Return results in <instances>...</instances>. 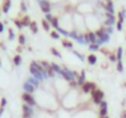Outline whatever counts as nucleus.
Masks as SVG:
<instances>
[{"label": "nucleus", "mask_w": 126, "mask_h": 118, "mask_svg": "<svg viewBox=\"0 0 126 118\" xmlns=\"http://www.w3.org/2000/svg\"><path fill=\"white\" fill-rule=\"evenodd\" d=\"M92 94V98H93V102L95 105H100V102L104 100V92L99 89H95L94 91L90 92Z\"/></svg>", "instance_id": "f257e3e1"}, {"label": "nucleus", "mask_w": 126, "mask_h": 118, "mask_svg": "<svg viewBox=\"0 0 126 118\" xmlns=\"http://www.w3.org/2000/svg\"><path fill=\"white\" fill-rule=\"evenodd\" d=\"M61 76L64 79V80H67L68 83H71V81H74L76 80V78H74V74H73V71L72 70H69L68 68H62V71H61Z\"/></svg>", "instance_id": "f03ea898"}, {"label": "nucleus", "mask_w": 126, "mask_h": 118, "mask_svg": "<svg viewBox=\"0 0 126 118\" xmlns=\"http://www.w3.org/2000/svg\"><path fill=\"white\" fill-rule=\"evenodd\" d=\"M32 116H33V107L27 103H24L22 105V117L32 118Z\"/></svg>", "instance_id": "7ed1b4c3"}, {"label": "nucleus", "mask_w": 126, "mask_h": 118, "mask_svg": "<svg viewBox=\"0 0 126 118\" xmlns=\"http://www.w3.org/2000/svg\"><path fill=\"white\" fill-rule=\"evenodd\" d=\"M95 89H96V84L95 83H90V81H85L84 85L82 86V90H83L84 94H89V92L94 91Z\"/></svg>", "instance_id": "20e7f679"}, {"label": "nucleus", "mask_w": 126, "mask_h": 118, "mask_svg": "<svg viewBox=\"0 0 126 118\" xmlns=\"http://www.w3.org/2000/svg\"><path fill=\"white\" fill-rule=\"evenodd\" d=\"M84 38H85V43H89V44L90 43H96V39H98L95 32H92V31L87 32L84 35Z\"/></svg>", "instance_id": "39448f33"}, {"label": "nucleus", "mask_w": 126, "mask_h": 118, "mask_svg": "<svg viewBox=\"0 0 126 118\" xmlns=\"http://www.w3.org/2000/svg\"><path fill=\"white\" fill-rule=\"evenodd\" d=\"M22 100L25 101V103H27V105H30V106H36V101H35V98H33V96H31V94H26V92H24L22 95Z\"/></svg>", "instance_id": "423d86ee"}, {"label": "nucleus", "mask_w": 126, "mask_h": 118, "mask_svg": "<svg viewBox=\"0 0 126 118\" xmlns=\"http://www.w3.org/2000/svg\"><path fill=\"white\" fill-rule=\"evenodd\" d=\"M40 8H41V11H43L45 14H49L51 12V4L47 0H42L40 1Z\"/></svg>", "instance_id": "0eeeda50"}, {"label": "nucleus", "mask_w": 126, "mask_h": 118, "mask_svg": "<svg viewBox=\"0 0 126 118\" xmlns=\"http://www.w3.org/2000/svg\"><path fill=\"white\" fill-rule=\"evenodd\" d=\"M22 89H24V91H25L26 94H32V92L35 91V89H36V87H35L33 85H31L30 83H27V81H26V83L22 85Z\"/></svg>", "instance_id": "6e6552de"}, {"label": "nucleus", "mask_w": 126, "mask_h": 118, "mask_svg": "<svg viewBox=\"0 0 126 118\" xmlns=\"http://www.w3.org/2000/svg\"><path fill=\"white\" fill-rule=\"evenodd\" d=\"M77 83H78V86H80V87L84 85V83H85V70H82L79 78L77 79Z\"/></svg>", "instance_id": "1a4fd4ad"}, {"label": "nucleus", "mask_w": 126, "mask_h": 118, "mask_svg": "<svg viewBox=\"0 0 126 118\" xmlns=\"http://www.w3.org/2000/svg\"><path fill=\"white\" fill-rule=\"evenodd\" d=\"M106 21H105V25L106 26H112L114 24H115V17H114V15L112 14H106Z\"/></svg>", "instance_id": "9d476101"}, {"label": "nucleus", "mask_w": 126, "mask_h": 118, "mask_svg": "<svg viewBox=\"0 0 126 118\" xmlns=\"http://www.w3.org/2000/svg\"><path fill=\"white\" fill-rule=\"evenodd\" d=\"M87 62H88L90 65H94V64H96V62H98V58H96L95 54H89V55L87 57Z\"/></svg>", "instance_id": "9b49d317"}, {"label": "nucleus", "mask_w": 126, "mask_h": 118, "mask_svg": "<svg viewBox=\"0 0 126 118\" xmlns=\"http://www.w3.org/2000/svg\"><path fill=\"white\" fill-rule=\"evenodd\" d=\"M11 6V0H4V5H3V12L8 14Z\"/></svg>", "instance_id": "f8f14e48"}, {"label": "nucleus", "mask_w": 126, "mask_h": 118, "mask_svg": "<svg viewBox=\"0 0 126 118\" xmlns=\"http://www.w3.org/2000/svg\"><path fill=\"white\" fill-rule=\"evenodd\" d=\"M105 10L108 11V14H114V5H112V1H106V5H105Z\"/></svg>", "instance_id": "ddd939ff"}, {"label": "nucleus", "mask_w": 126, "mask_h": 118, "mask_svg": "<svg viewBox=\"0 0 126 118\" xmlns=\"http://www.w3.org/2000/svg\"><path fill=\"white\" fill-rule=\"evenodd\" d=\"M21 63H22V58H21V55H20V54H16V55L14 57V64H15L16 67H20Z\"/></svg>", "instance_id": "4468645a"}, {"label": "nucleus", "mask_w": 126, "mask_h": 118, "mask_svg": "<svg viewBox=\"0 0 126 118\" xmlns=\"http://www.w3.org/2000/svg\"><path fill=\"white\" fill-rule=\"evenodd\" d=\"M62 44L64 48H68V49H72L73 48V43L69 41V39H62Z\"/></svg>", "instance_id": "2eb2a0df"}, {"label": "nucleus", "mask_w": 126, "mask_h": 118, "mask_svg": "<svg viewBox=\"0 0 126 118\" xmlns=\"http://www.w3.org/2000/svg\"><path fill=\"white\" fill-rule=\"evenodd\" d=\"M51 68H52V70H53L56 74H59V75H61L62 69L59 68V65H58V64H56V63H51Z\"/></svg>", "instance_id": "dca6fc26"}, {"label": "nucleus", "mask_w": 126, "mask_h": 118, "mask_svg": "<svg viewBox=\"0 0 126 118\" xmlns=\"http://www.w3.org/2000/svg\"><path fill=\"white\" fill-rule=\"evenodd\" d=\"M27 83H30L31 85H33V86H35L36 89H37V87L40 86V81H38V80H37L36 78H29V80H27Z\"/></svg>", "instance_id": "f3484780"}, {"label": "nucleus", "mask_w": 126, "mask_h": 118, "mask_svg": "<svg viewBox=\"0 0 126 118\" xmlns=\"http://www.w3.org/2000/svg\"><path fill=\"white\" fill-rule=\"evenodd\" d=\"M29 27L31 28V32H32V33H37V32H38V27H37V24H36L35 21H31V24H30Z\"/></svg>", "instance_id": "a211bd4d"}, {"label": "nucleus", "mask_w": 126, "mask_h": 118, "mask_svg": "<svg viewBox=\"0 0 126 118\" xmlns=\"http://www.w3.org/2000/svg\"><path fill=\"white\" fill-rule=\"evenodd\" d=\"M21 22H22V26H30V24H31L30 16H24L22 20H21Z\"/></svg>", "instance_id": "6ab92c4d"}, {"label": "nucleus", "mask_w": 126, "mask_h": 118, "mask_svg": "<svg viewBox=\"0 0 126 118\" xmlns=\"http://www.w3.org/2000/svg\"><path fill=\"white\" fill-rule=\"evenodd\" d=\"M122 47H119L117 48V52H116V59H117V62L119 60H121V59H122Z\"/></svg>", "instance_id": "aec40b11"}, {"label": "nucleus", "mask_w": 126, "mask_h": 118, "mask_svg": "<svg viewBox=\"0 0 126 118\" xmlns=\"http://www.w3.org/2000/svg\"><path fill=\"white\" fill-rule=\"evenodd\" d=\"M49 24H51V25H52V26H53L56 30L59 27V24H58V19H57V17H53V19L51 20V22H49Z\"/></svg>", "instance_id": "412c9836"}, {"label": "nucleus", "mask_w": 126, "mask_h": 118, "mask_svg": "<svg viewBox=\"0 0 126 118\" xmlns=\"http://www.w3.org/2000/svg\"><path fill=\"white\" fill-rule=\"evenodd\" d=\"M42 26H43V28L46 30V31H49V27H51V24L45 19V20H42Z\"/></svg>", "instance_id": "4be33fe9"}, {"label": "nucleus", "mask_w": 126, "mask_h": 118, "mask_svg": "<svg viewBox=\"0 0 126 118\" xmlns=\"http://www.w3.org/2000/svg\"><path fill=\"white\" fill-rule=\"evenodd\" d=\"M89 50L96 52V50H99V46H98L96 43H90V44H89Z\"/></svg>", "instance_id": "5701e85b"}, {"label": "nucleus", "mask_w": 126, "mask_h": 118, "mask_svg": "<svg viewBox=\"0 0 126 118\" xmlns=\"http://www.w3.org/2000/svg\"><path fill=\"white\" fill-rule=\"evenodd\" d=\"M116 70H117L119 73H122V71H124V65H122V62H121V60L117 62V64H116Z\"/></svg>", "instance_id": "b1692460"}, {"label": "nucleus", "mask_w": 126, "mask_h": 118, "mask_svg": "<svg viewBox=\"0 0 126 118\" xmlns=\"http://www.w3.org/2000/svg\"><path fill=\"white\" fill-rule=\"evenodd\" d=\"M99 116H100V117H105V116H108V107L100 108V111H99Z\"/></svg>", "instance_id": "393cba45"}, {"label": "nucleus", "mask_w": 126, "mask_h": 118, "mask_svg": "<svg viewBox=\"0 0 126 118\" xmlns=\"http://www.w3.org/2000/svg\"><path fill=\"white\" fill-rule=\"evenodd\" d=\"M51 53H52L53 55H56L57 58H62V54H61V53H59V52H58L56 48H51Z\"/></svg>", "instance_id": "a878e982"}, {"label": "nucleus", "mask_w": 126, "mask_h": 118, "mask_svg": "<svg viewBox=\"0 0 126 118\" xmlns=\"http://www.w3.org/2000/svg\"><path fill=\"white\" fill-rule=\"evenodd\" d=\"M19 43H20L21 46H24V44L26 43V38H25L24 35H20V36H19Z\"/></svg>", "instance_id": "bb28decb"}, {"label": "nucleus", "mask_w": 126, "mask_h": 118, "mask_svg": "<svg viewBox=\"0 0 126 118\" xmlns=\"http://www.w3.org/2000/svg\"><path fill=\"white\" fill-rule=\"evenodd\" d=\"M77 41H78L79 43L84 44V43H85V38H84V35H79V36L77 37Z\"/></svg>", "instance_id": "cd10ccee"}, {"label": "nucleus", "mask_w": 126, "mask_h": 118, "mask_svg": "<svg viewBox=\"0 0 126 118\" xmlns=\"http://www.w3.org/2000/svg\"><path fill=\"white\" fill-rule=\"evenodd\" d=\"M51 37H52L53 39H58V38H59V35H58V32H56V31H51Z\"/></svg>", "instance_id": "c85d7f7f"}, {"label": "nucleus", "mask_w": 126, "mask_h": 118, "mask_svg": "<svg viewBox=\"0 0 126 118\" xmlns=\"http://www.w3.org/2000/svg\"><path fill=\"white\" fill-rule=\"evenodd\" d=\"M14 38H15V33H14V31H13L11 28H9V39L13 41Z\"/></svg>", "instance_id": "c756f323"}, {"label": "nucleus", "mask_w": 126, "mask_h": 118, "mask_svg": "<svg viewBox=\"0 0 126 118\" xmlns=\"http://www.w3.org/2000/svg\"><path fill=\"white\" fill-rule=\"evenodd\" d=\"M6 103H8L6 98H5V97H3V98H1V102H0V107H1V108H5Z\"/></svg>", "instance_id": "7c9ffc66"}, {"label": "nucleus", "mask_w": 126, "mask_h": 118, "mask_svg": "<svg viewBox=\"0 0 126 118\" xmlns=\"http://www.w3.org/2000/svg\"><path fill=\"white\" fill-rule=\"evenodd\" d=\"M69 36H71L72 38L77 39V37H78L79 35H78V32H77V31H72V32H69Z\"/></svg>", "instance_id": "2f4dec72"}, {"label": "nucleus", "mask_w": 126, "mask_h": 118, "mask_svg": "<svg viewBox=\"0 0 126 118\" xmlns=\"http://www.w3.org/2000/svg\"><path fill=\"white\" fill-rule=\"evenodd\" d=\"M109 59H110V62H117V59H116V54H110L109 55Z\"/></svg>", "instance_id": "473e14b6"}, {"label": "nucleus", "mask_w": 126, "mask_h": 118, "mask_svg": "<svg viewBox=\"0 0 126 118\" xmlns=\"http://www.w3.org/2000/svg\"><path fill=\"white\" fill-rule=\"evenodd\" d=\"M14 22H15V25H16L17 28H22V27H24V26H22V22H21L20 20H15Z\"/></svg>", "instance_id": "72a5a7b5"}, {"label": "nucleus", "mask_w": 126, "mask_h": 118, "mask_svg": "<svg viewBox=\"0 0 126 118\" xmlns=\"http://www.w3.org/2000/svg\"><path fill=\"white\" fill-rule=\"evenodd\" d=\"M99 107H100V108H104V107H108V102L103 100V101L100 102V105H99Z\"/></svg>", "instance_id": "f704fd0d"}, {"label": "nucleus", "mask_w": 126, "mask_h": 118, "mask_svg": "<svg viewBox=\"0 0 126 118\" xmlns=\"http://www.w3.org/2000/svg\"><path fill=\"white\" fill-rule=\"evenodd\" d=\"M69 85H71V87H72V89H74V87H77V86H78V83L74 80V81H71V83H69Z\"/></svg>", "instance_id": "c9c22d12"}, {"label": "nucleus", "mask_w": 126, "mask_h": 118, "mask_svg": "<svg viewBox=\"0 0 126 118\" xmlns=\"http://www.w3.org/2000/svg\"><path fill=\"white\" fill-rule=\"evenodd\" d=\"M116 28H117L119 31H121V30H122V22L117 21V24H116Z\"/></svg>", "instance_id": "e433bc0d"}, {"label": "nucleus", "mask_w": 126, "mask_h": 118, "mask_svg": "<svg viewBox=\"0 0 126 118\" xmlns=\"http://www.w3.org/2000/svg\"><path fill=\"white\" fill-rule=\"evenodd\" d=\"M74 54H76V55H77V57H78V58L80 59V60H84V59H85V58H84V55H82V54H79L78 52H74Z\"/></svg>", "instance_id": "4c0bfd02"}, {"label": "nucleus", "mask_w": 126, "mask_h": 118, "mask_svg": "<svg viewBox=\"0 0 126 118\" xmlns=\"http://www.w3.org/2000/svg\"><path fill=\"white\" fill-rule=\"evenodd\" d=\"M20 6H21V10H22V11H26V10H27V8H26V4H25L24 1H21V5H20Z\"/></svg>", "instance_id": "58836bf2"}, {"label": "nucleus", "mask_w": 126, "mask_h": 118, "mask_svg": "<svg viewBox=\"0 0 126 118\" xmlns=\"http://www.w3.org/2000/svg\"><path fill=\"white\" fill-rule=\"evenodd\" d=\"M53 19V16L51 15V14H46V20L48 21V22H51V20Z\"/></svg>", "instance_id": "ea45409f"}, {"label": "nucleus", "mask_w": 126, "mask_h": 118, "mask_svg": "<svg viewBox=\"0 0 126 118\" xmlns=\"http://www.w3.org/2000/svg\"><path fill=\"white\" fill-rule=\"evenodd\" d=\"M4 31V24L3 22H0V33H1Z\"/></svg>", "instance_id": "a19ab883"}, {"label": "nucleus", "mask_w": 126, "mask_h": 118, "mask_svg": "<svg viewBox=\"0 0 126 118\" xmlns=\"http://www.w3.org/2000/svg\"><path fill=\"white\" fill-rule=\"evenodd\" d=\"M3 113H4V108H1V107H0V117L3 116Z\"/></svg>", "instance_id": "79ce46f5"}, {"label": "nucleus", "mask_w": 126, "mask_h": 118, "mask_svg": "<svg viewBox=\"0 0 126 118\" xmlns=\"http://www.w3.org/2000/svg\"><path fill=\"white\" fill-rule=\"evenodd\" d=\"M121 118H126V111H125V112H122V114H121Z\"/></svg>", "instance_id": "37998d69"}, {"label": "nucleus", "mask_w": 126, "mask_h": 118, "mask_svg": "<svg viewBox=\"0 0 126 118\" xmlns=\"http://www.w3.org/2000/svg\"><path fill=\"white\" fill-rule=\"evenodd\" d=\"M99 118H109L108 116H105V117H99Z\"/></svg>", "instance_id": "c03bdc74"}, {"label": "nucleus", "mask_w": 126, "mask_h": 118, "mask_svg": "<svg viewBox=\"0 0 126 118\" xmlns=\"http://www.w3.org/2000/svg\"><path fill=\"white\" fill-rule=\"evenodd\" d=\"M0 67H1V59H0Z\"/></svg>", "instance_id": "a18cd8bd"}, {"label": "nucleus", "mask_w": 126, "mask_h": 118, "mask_svg": "<svg viewBox=\"0 0 126 118\" xmlns=\"http://www.w3.org/2000/svg\"><path fill=\"white\" fill-rule=\"evenodd\" d=\"M22 118H29V117H22Z\"/></svg>", "instance_id": "49530a36"}, {"label": "nucleus", "mask_w": 126, "mask_h": 118, "mask_svg": "<svg viewBox=\"0 0 126 118\" xmlns=\"http://www.w3.org/2000/svg\"><path fill=\"white\" fill-rule=\"evenodd\" d=\"M40 1H42V0H38V3H40Z\"/></svg>", "instance_id": "de8ad7c7"}, {"label": "nucleus", "mask_w": 126, "mask_h": 118, "mask_svg": "<svg viewBox=\"0 0 126 118\" xmlns=\"http://www.w3.org/2000/svg\"><path fill=\"white\" fill-rule=\"evenodd\" d=\"M125 86H126V83H125Z\"/></svg>", "instance_id": "09e8293b"}]
</instances>
